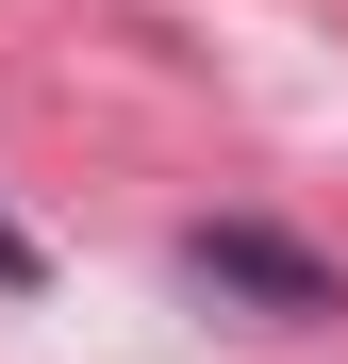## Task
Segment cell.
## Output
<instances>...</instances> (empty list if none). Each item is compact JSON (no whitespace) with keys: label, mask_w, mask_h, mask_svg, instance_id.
<instances>
[{"label":"cell","mask_w":348,"mask_h":364,"mask_svg":"<svg viewBox=\"0 0 348 364\" xmlns=\"http://www.w3.org/2000/svg\"><path fill=\"white\" fill-rule=\"evenodd\" d=\"M0 298H50V249H33L17 215H0Z\"/></svg>","instance_id":"2"},{"label":"cell","mask_w":348,"mask_h":364,"mask_svg":"<svg viewBox=\"0 0 348 364\" xmlns=\"http://www.w3.org/2000/svg\"><path fill=\"white\" fill-rule=\"evenodd\" d=\"M183 282L232 298V315H265V331H332L348 315V265L299 249L282 215H183Z\"/></svg>","instance_id":"1"}]
</instances>
